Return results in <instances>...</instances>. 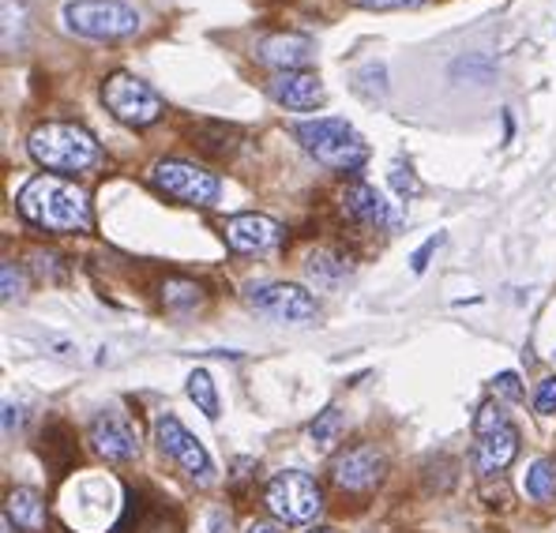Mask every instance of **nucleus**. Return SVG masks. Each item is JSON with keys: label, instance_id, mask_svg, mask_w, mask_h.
Returning a JSON list of instances; mask_svg holds the SVG:
<instances>
[{"label": "nucleus", "instance_id": "nucleus-21", "mask_svg": "<svg viewBox=\"0 0 556 533\" xmlns=\"http://www.w3.org/2000/svg\"><path fill=\"white\" fill-rule=\"evenodd\" d=\"M162 301H166V308H195L203 301L200 285L195 282H185V278H169L166 285H162Z\"/></svg>", "mask_w": 556, "mask_h": 533}, {"label": "nucleus", "instance_id": "nucleus-19", "mask_svg": "<svg viewBox=\"0 0 556 533\" xmlns=\"http://www.w3.org/2000/svg\"><path fill=\"white\" fill-rule=\"evenodd\" d=\"M527 496L538 499V504H549V499H556V462H549V458H534V462H530Z\"/></svg>", "mask_w": 556, "mask_h": 533}, {"label": "nucleus", "instance_id": "nucleus-16", "mask_svg": "<svg viewBox=\"0 0 556 533\" xmlns=\"http://www.w3.org/2000/svg\"><path fill=\"white\" fill-rule=\"evenodd\" d=\"M342 207H346V215L362 226H395L399 223V218L391 215V203L383 200L372 185H365V180H354V185L342 192Z\"/></svg>", "mask_w": 556, "mask_h": 533}, {"label": "nucleus", "instance_id": "nucleus-7", "mask_svg": "<svg viewBox=\"0 0 556 533\" xmlns=\"http://www.w3.org/2000/svg\"><path fill=\"white\" fill-rule=\"evenodd\" d=\"M264 504L275 519L282 522H313L324 511V492L308 473L301 470H282L267 481Z\"/></svg>", "mask_w": 556, "mask_h": 533}, {"label": "nucleus", "instance_id": "nucleus-9", "mask_svg": "<svg viewBox=\"0 0 556 533\" xmlns=\"http://www.w3.org/2000/svg\"><path fill=\"white\" fill-rule=\"evenodd\" d=\"M154 440H159L162 455H169L185 473H192L200 485H207L211 473H215V466H211V455L203 450L200 440H195L174 414H162L159 421H154Z\"/></svg>", "mask_w": 556, "mask_h": 533}, {"label": "nucleus", "instance_id": "nucleus-11", "mask_svg": "<svg viewBox=\"0 0 556 533\" xmlns=\"http://www.w3.org/2000/svg\"><path fill=\"white\" fill-rule=\"evenodd\" d=\"M91 444L102 458H110V462H128V458H136L139 450V436L132 429V421H128L125 414H117V409H102V414L91 421Z\"/></svg>", "mask_w": 556, "mask_h": 533}, {"label": "nucleus", "instance_id": "nucleus-31", "mask_svg": "<svg viewBox=\"0 0 556 533\" xmlns=\"http://www.w3.org/2000/svg\"><path fill=\"white\" fill-rule=\"evenodd\" d=\"M249 533H282V526H275V522H264V519H260V522H252Z\"/></svg>", "mask_w": 556, "mask_h": 533}, {"label": "nucleus", "instance_id": "nucleus-2", "mask_svg": "<svg viewBox=\"0 0 556 533\" xmlns=\"http://www.w3.org/2000/svg\"><path fill=\"white\" fill-rule=\"evenodd\" d=\"M27 151L49 174H84L98 162V139L68 120H46L30 132Z\"/></svg>", "mask_w": 556, "mask_h": 533}, {"label": "nucleus", "instance_id": "nucleus-32", "mask_svg": "<svg viewBox=\"0 0 556 533\" xmlns=\"http://www.w3.org/2000/svg\"><path fill=\"white\" fill-rule=\"evenodd\" d=\"M313 533H334V530H313Z\"/></svg>", "mask_w": 556, "mask_h": 533}, {"label": "nucleus", "instance_id": "nucleus-12", "mask_svg": "<svg viewBox=\"0 0 556 533\" xmlns=\"http://www.w3.org/2000/svg\"><path fill=\"white\" fill-rule=\"evenodd\" d=\"M331 473L342 492H369L383 478V455L372 444H357L334 458Z\"/></svg>", "mask_w": 556, "mask_h": 533}, {"label": "nucleus", "instance_id": "nucleus-1", "mask_svg": "<svg viewBox=\"0 0 556 533\" xmlns=\"http://www.w3.org/2000/svg\"><path fill=\"white\" fill-rule=\"evenodd\" d=\"M20 215L46 233H87L91 229V200L76 180L42 174L20 188Z\"/></svg>", "mask_w": 556, "mask_h": 533}, {"label": "nucleus", "instance_id": "nucleus-4", "mask_svg": "<svg viewBox=\"0 0 556 533\" xmlns=\"http://www.w3.org/2000/svg\"><path fill=\"white\" fill-rule=\"evenodd\" d=\"M473 462H478V473L493 478V473H504L511 466V458L519 455V429L508 421L496 402H485L473 417Z\"/></svg>", "mask_w": 556, "mask_h": 533}, {"label": "nucleus", "instance_id": "nucleus-30", "mask_svg": "<svg viewBox=\"0 0 556 533\" xmlns=\"http://www.w3.org/2000/svg\"><path fill=\"white\" fill-rule=\"evenodd\" d=\"M20 421H23V414H20V406H12V402H8V406H4V432H12V429H20Z\"/></svg>", "mask_w": 556, "mask_h": 533}, {"label": "nucleus", "instance_id": "nucleus-10", "mask_svg": "<svg viewBox=\"0 0 556 533\" xmlns=\"http://www.w3.org/2000/svg\"><path fill=\"white\" fill-rule=\"evenodd\" d=\"M249 305L271 319H282V323H305V319L316 316V301L308 297L301 285H290V282L249 285Z\"/></svg>", "mask_w": 556, "mask_h": 533}, {"label": "nucleus", "instance_id": "nucleus-18", "mask_svg": "<svg viewBox=\"0 0 556 533\" xmlns=\"http://www.w3.org/2000/svg\"><path fill=\"white\" fill-rule=\"evenodd\" d=\"M346 275H350V259L339 256V252L316 249L313 256H308V278H313L316 285H334V282H342Z\"/></svg>", "mask_w": 556, "mask_h": 533}, {"label": "nucleus", "instance_id": "nucleus-3", "mask_svg": "<svg viewBox=\"0 0 556 533\" xmlns=\"http://www.w3.org/2000/svg\"><path fill=\"white\" fill-rule=\"evenodd\" d=\"M298 139L320 166L339 169V174H354L369 162V143L339 117H316L298 125Z\"/></svg>", "mask_w": 556, "mask_h": 533}, {"label": "nucleus", "instance_id": "nucleus-15", "mask_svg": "<svg viewBox=\"0 0 556 533\" xmlns=\"http://www.w3.org/2000/svg\"><path fill=\"white\" fill-rule=\"evenodd\" d=\"M267 94L286 110H316L324 102V87L313 72H278L267 79Z\"/></svg>", "mask_w": 556, "mask_h": 533}, {"label": "nucleus", "instance_id": "nucleus-17", "mask_svg": "<svg viewBox=\"0 0 556 533\" xmlns=\"http://www.w3.org/2000/svg\"><path fill=\"white\" fill-rule=\"evenodd\" d=\"M8 522L20 530H42L46 526V504L35 488H12L8 492Z\"/></svg>", "mask_w": 556, "mask_h": 533}, {"label": "nucleus", "instance_id": "nucleus-28", "mask_svg": "<svg viewBox=\"0 0 556 533\" xmlns=\"http://www.w3.org/2000/svg\"><path fill=\"white\" fill-rule=\"evenodd\" d=\"M440 244H444V237H440V233H437V237H429V241H425V244H421V249H417V252H414L410 267L417 270V275H421V270H425V264H429V256H432V252H437V249H440Z\"/></svg>", "mask_w": 556, "mask_h": 533}, {"label": "nucleus", "instance_id": "nucleus-23", "mask_svg": "<svg viewBox=\"0 0 556 533\" xmlns=\"http://www.w3.org/2000/svg\"><path fill=\"white\" fill-rule=\"evenodd\" d=\"M391 185H395V192L403 195V200H410V195H417L421 192V185H417V177H414V169L406 166L403 158L391 166Z\"/></svg>", "mask_w": 556, "mask_h": 533}, {"label": "nucleus", "instance_id": "nucleus-24", "mask_svg": "<svg viewBox=\"0 0 556 533\" xmlns=\"http://www.w3.org/2000/svg\"><path fill=\"white\" fill-rule=\"evenodd\" d=\"M0 278H4V301H15L23 297V270L15 264H4L0 267Z\"/></svg>", "mask_w": 556, "mask_h": 533}, {"label": "nucleus", "instance_id": "nucleus-14", "mask_svg": "<svg viewBox=\"0 0 556 533\" xmlns=\"http://www.w3.org/2000/svg\"><path fill=\"white\" fill-rule=\"evenodd\" d=\"M256 61L278 72H301L313 61V42L305 35H293V30H275L256 42Z\"/></svg>", "mask_w": 556, "mask_h": 533}, {"label": "nucleus", "instance_id": "nucleus-13", "mask_svg": "<svg viewBox=\"0 0 556 533\" xmlns=\"http://www.w3.org/2000/svg\"><path fill=\"white\" fill-rule=\"evenodd\" d=\"M286 241V229L275 223V218L267 215H256V211H249V215H233L230 223H226V244H230L233 252H267V249H278V244Z\"/></svg>", "mask_w": 556, "mask_h": 533}, {"label": "nucleus", "instance_id": "nucleus-6", "mask_svg": "<svg viewBox=\"0 0 556 533\" xmlns=\"http://www.w3.org/2000/svg\"><path fill=\"white\" fill-rule=\"evenodd\" d=\"M102 102L121 125L128 128H147L166 113V102L159 98V90L147 87L143 79L128 76V72H113L102 84Z\"/></svg>", "mask_w": 556, "mask_h": 533}, {"label": "nucleus", "instance_id": "nucleus-27", "mask_svg": "<svg viewBox=\"0 0 556 533\" xmlns=\"http://www.w3.org/2000/svg\"><path fill=\"white\" fill-rule=\"evenodd\" d=\"M354 4L369 12H395V8H421L425 0H354Z\"/></svg>", "mask_w": 556, "mask_h": 533}, {"label": "nucleus", "instance_id": "nucleus-29", "mask_svg": "<svg viewBox=\"0 0 556 533\" xmlns=\"http://www.w3.org/2000/svg\"><path fill=\"white\" fill-rule=\"evenodd\" d=\"M230 530H233L230 515H226V511H211V533H230Z\"/></svg>", "mask_w": 556, "mask_h": 533}, {"label": "nucleus", "instance_id": "nucleus-25", "mask_svg": "<svg viewBox=\"0 0 556 533\" xmlns=\"http://www.w3.org/2000/svg\"><path fill=\"white\" fill-rule=\"evenodd\" d=\"M534 409H538V414H556V376H549V380L538 388Z\"/></svg>", "mask_w": 556, "mask_h": 533}, {"label": "nucleus", "instance_id": "nucleus-5", "mask_svg": "<svg viewBox=\"0 0 556 533\" xmlns=\"http://www.w3.org/2000/svg\"><path fill=\"white\" fill-rule=\"evenodd\" d=\"M64 27L76 30L84 38H128L139 30V15L136 8L121 4V0H72L64 4Z\"/></svg>", "mask_w": 556, "mask_h": 533}, {"label": "nucleus", "instance_id": "nucleus-22", "mask_svg": "<svg viewBox=\"0 0 556 533\" xmlns=\"http://www.w3.org/2000/svg\"><path fill=\"white\" fill-rule=\"evenodd\" d=\"M339 432H342V409H324L320 417L313 421V429H308V436L316 440L320 447H331L334 440H339Z\"/></svg>", "mask_w": 556, "mask_h": 533}, {"label": "nucleus", "instance_id": "nucleus-26", "mask_svg": "<svg viewBox=\"0 0 556 533\" xmlns=\"http://www.w3.org/2000/svg\"><path fill=\"white\" fill-rule=\"evenodd\" d=\"M493 388H496V395H504L508 402H519V398H522L519 376H515V372H501V376L493 380Z\"/></svg>", "mask_w": 556, "mask_h": 533}, {"label": "nucleus", "instance_id": "nucleus-20", "mask_svg": "<svg viewBox=\"0 0 556 533\" xmlns=\"http://www.w3.org/2000/svg\"><path fill=\"white\" fill-rule=\"evenodd\" d=\"M188 398L195 402V409H200L207 421H215L218 417V391H215V380H211V372H203V368H195L192 376H188Z\"/></svg>", "mask_w": 556, "mask_h": 533}, {"label": "nucleus", "instance_id": "nucleus-8", "mask_svg": "<svg viewBox=\"0 0 556 533\" xmlns=\"http://www.w3.org/2000/svg\"><path fill=\"white\" fill-rule=\"evenodd\" d=\"M151 185L159 188V192H166L169 200L188 203V207H211V203L218 200V192H223L215 174L192 166V162H177V158L159 162V166L151 169Z\"/></svg>", "mask_w": 556, "mask_h": 533}]
</instances>
